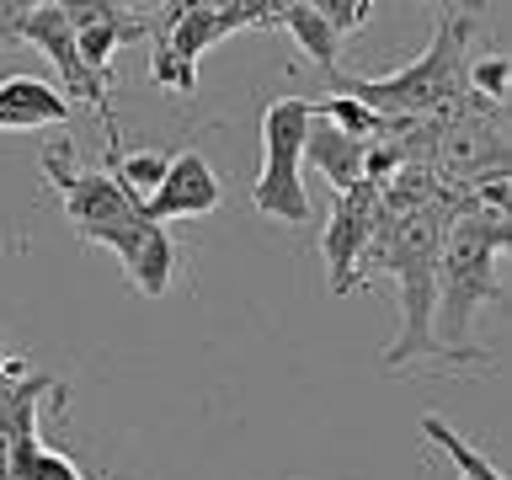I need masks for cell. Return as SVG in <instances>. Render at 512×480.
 <instances>
[{
  "label": "cell",
  "mask_w": 512,
  "mask_h": 480,
  "mask_svg": "<svg viewBox=\"0 0 512 480\" xmlns=\"http://www.w3.org/2000/svg\"><path fill=\"white\" fill-rule=\"evenodd\" d=\"M304 128H310V102L304 96H278L262 112V171L251 182V208L283 224L310 219V198L299 182V160H304Z\"/></svg>",
  "instance_id": "obj_1"
},
{
  "label": "cell",
  "mask_w": 512,
  "mask_h": 480,
  "mask_svg": "<svg viewBox=\"0 0 512 480\" xmlns=\"http://www.w3.org/2000/svg\"><path fill=\"white\" fill-rule=\"evenodd\" d=\"M464 38H470V16H464V27L438 32L427 54L416 64H406L400 75H390V80H331V86L342 96H352V102H363L368 112H379V107H395V112L443 107V102H454V91L464 80V59H459Z\"/></svg>",
  "instance_id": "obj_2"
},
{
  "label": "cell",
  "mask_w": 512,
  "mask_h": 480,
  "mask_svg": "<svg viewBox=\"0 0 512 480\" xmlns=\"http://www.w3.org/2000/svg\"><path fill=\"white\" fill-rule=\"evenodd\" d=\"M438 224L427 214L395 219V256H384V267H395L406 278V336L395 352H384V363H406L427 352V304H432V278H438Z\"/></svg>",
  "instance_id": "obj_3"
},
{
  "label": "cell",
  "mask_w": 512,
  "mask_h": 480,
  "mask_svg": "<svg viewBox=\"0 0 512 480\" xmlns=\"http://www.w3.org/2000/svg\"><path fill=\"white\" fill-rule=\"evenodd\" d=\"M22 43H38L48 64L64 75V86H70L80 102H86L96 118H102L107 128V160H118L123 155V144H118V123H112V102H107V86L96 80L86 64H80V48H75V27H70V16H64L59 0H43V6H27V22H22Z\"/></svg>",
  "instance_id": "obj_4"
},
{
  "label": "cell",
  "mask_w": 512,
  "mask_h": 480,
  "mask_svg": "<svg viewBox=\"0 0 512 480\" xmlns=\"http://www.w3.org/2000/svg\"><path fill=\"white\" fill-rule=\"evenodd\" d=\"M70 155H75L70 144H54V150H43V171H48V182H54L59 203H64V219H70L80 235L107 230V224L139 214V198H128V192L112 182L107 171H75Z\"/></svg>",
  "instance_id": "obj_5"
},
{
  "label": "cell",
  "mask_w": 512,
  "mask_h": 480,
  "mask_svg": "<svg viewBox=\"0 0 512 480\" xmlns=\"http://www.w3.org/2000/svg\"><path fill=\"white\" fill-rule=\"evenodd\" d=\"M374 219H379V187H352L336 192L331 203V224L320 235V251H326V283L331 294H352L358 288V262L374 240Z\"/></svg>",
  "instance_id": "obj_6"
},
{
  "label": "cell",
  "mask_w": 512,
  "mask_h": 480,
  "mask_svg": "<svg viewBox=\"0 0 512 480\" xmlns=\"http://www.w3.org/2000/svg\"><path fill=\"white\" fill-rule=\"evenodd\" d=\"M224 203V187H219V176L208 171V160L198 150H176L171 155V166L166 176H160V187L144 198V219L160 224L166 230L171 219H198V214H214V208Z\"/></svg>",
  "instance_id": "obj_7"
},
{
  "label": "cell",
  "mask_w": 512,
  "mask_h": 480,
  "mask_svg": "<svg viewBox=\"0 0 512 480\" xmlns=\"http://www.w3.org/2000/svg\"><path fill=\"white\" fill-rule=\"evenodd\" d=\"M64 16H70V27H75L80 64H86L102 86H112V54L134 38H150V22H144L139 11L107 6V0L102 6H64Z\"/></svg>",
  "instance_id": "obj_8"
},
{
  "label": "cell",
  "mask_w": 512,
  "mask_h": 480,
  "mask_svg": "<svg viewBox=\"0 0 512 480\" xmlns=\"http://www.w3.org/2000/svg\"><path fill=\"white\" fill-rule=\"evenodd\" d=\"M75 107L38 75H6L0 80V128L22 134V128H48V123H70Z\"/></svg>",
  "instance_id": "obj_9"
},
{
  "label": "cell",
  "mask_w": 512,
  "mask_h": 480,
  "mask_svg": "<svg viewBox=\"0 0 512 480\" xmlns=\"http://www.w3.org/2000/svg\"><path fill=\"white\" fill-rule=\"evenodd\" d=\"M363 150H368V144L336 134L326 118H315V112H310V128H304V160H310V166L326 176L336 192L363 187Z\"/></svg>",
  "instance_id": "obj_10"
},
{
  "label": "cell",
  "mask_w": 512,
  "mask_h": 480,
  "mask_svg": "<svg viewBox=\"0 0 512 480\" xmlns=\"http://www.w3.org/2000/svg\"><path fill=\"white\" fill-rule=\"evenodd\" d=\"M272 27H283V32H294V43L310 54V64L320 75H331L336 80V48H342V38L320 22V11H315V0H294V6H272Z\"/></svg>",
  "instance_id": "obj_11"
},
{
  "label": "cell",
  "mask_w": 512,
  "mask_h": 480,
  "mask_svg": "<svg viewBox=\"0 0 512 480\" xmlns=\"http://www.w3.org/2000/svg\"><path fill=\"white\" fill-rule=\"evenodd\" d=\"M123 272H128V283H134L144 299H160L171 288V272H176V240L155 224V230L134 246V256L123 262Z\"/></svg>",
  "instance_id": "obj_12"
},
{
  "label": "cell",
  "mask_w": 512,
  "mask_h": 480,
  "mask_svg": "<svg viewBox=\"0 0 512 480\" xmlns=\"http://www.w3.org/2000/svg\"><path fill=\"white\" fill-rule=\"evenodd\" d=\"M422 438H427L432 448H438V454H443L448 464H454V475H459V480H507V475L496 470V464H491L486 454H480L475 443H464L459 432L443 422V416H422Z\"/></svg>",
  "instance_id": "obj_13"
},
{
  "label": "cell",
  "mask_w": 512,
  "mask_h": 480,
  "mask_svg": "<svg viewBox=\"0 0 512 480\" xmlns=\"http://www.w3.org/2000/svg\"><path fill=\"white\" fill-rule=\"evenodd\" d=\"M150 80L160 91H176V96H192L198 91V64H187L176 48L166 43V32L150 22Z\"/></svg>",
  "instance_id": "obj_14"
},
{
  "label": "cell",
  "mask_w": 512,
  "mask_h": 480,
  "mask_svg": "<svg viewBox=\"0 0 512 480\" xmlns=\"http://www.w3.org/2000/svg\"><path fill=\"white\" fill-rule=\"evenodd\" d=\"M310 112L315 118H326L336 134H347V139H358V144H368L379 134V112H368L363 102H352V96H326V102H310Z\"/></svg>",
  "instance_id": "obj_15"
},
{
  "label": "cell",
  "mask_w": 512,
  "mask_h": 480,
  "mask_svg": "<svg viewBox=\"0 0 512 480\" xmlns=\"http://www.w3.org/2000/svg\"><path fill=\"white\" fill-rule=\"evenodd\" d=\"M315 11H320V22H326L336 38H342V32H358L368 16H374L368 0H315Z\"/></svg>",
  "instance_id": "obj_16"
},
{
  "label": "cell",
  "mask_w": 512,
  "mask_h": 480,
  "mask_svg": "<svg viewBox=\"0 0 512 480\" xmlns=\"http://www.w3.org/2000/svg\"><path fill=\"white\" fill-rule=\"evenodd\" d=\"M464 75H470V86H475V91H486L491 102H507V91H512V64H507V59L464 64Z\"/></svg>",
  "instance_id": "obj_17"
},
{
  "label": "cell",
  "mask_w": 512,
  "mask_h": 480,
  "mask_svg": "<svg viewBox=\"0 0 512 480\" xmlns=\"http://www.w3.org/2000/svg\"><path fill=\"white\" fill-rule=\"evenodd\" d=\"M32 480H80V470L64 454H48V448H32V464H27Z\"/></svg>",
  "instance_id": "obj_18"
},
{
  "label": "cell",
  "mask_w": 512,
  "mask_h": 480,
  "mask_svg": "<svg viewBox=\"0 0 512 480\" xmlns=\"http://www.w3.org/2000/svg\"><path fill=\"white\" fill-rule=\"evenodd\" d=\"M22 22H27V6H22V0H0V54L22 43Z\"/></svg>",
  "instance_id": "obj_19"
},
{
  "label": "cell",
  "mask_w": 512,
  "mask_h": 480,
  "mask_svg": "<svg viewBox=\"0 0 512 480\" xmlns=\"http://www.w3.org/2000/svg\"><path fill=\"white\" fill-rule=\"evenodd\" d=\"M480 198H486V208H491V219H496V214H502V208H507V176H491V182L480 187Z\"/></svg>",
  "instance_id": "obj_20"
}]
</instances>
